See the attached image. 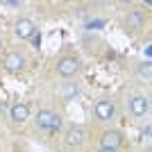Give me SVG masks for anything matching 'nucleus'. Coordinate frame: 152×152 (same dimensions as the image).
I'll return each mask as SVG.
<instances>
[{"label":"nucleus","instance_id":"nucleus-13","mask_svg":"<svg viewBox=\"0 0 152 152\" xmlns=\"http://www.w3.org/2000/svg\"><path fill=\"white\" fill-rule=\"evenodd\" d=\"M150 134H152V125H150V123H145V127L141 129V139L150 141Z\"/></svg>","mask_w":152,"mask_h":152},{"label":"nucleus","instance_id":"nucleus-1","mask_svg":"<svg viewBox=\"0 0 152 152\" xmlns=\"http://www.w3.org/2000/svg\"><path fill=\"white\" fill-rule=\"evenodd\" d=\"M61 123H64L61 114H59L57 109H52V107L39 109L37 116H34V125H37L39 132H43V134H57L59 127H61Z\"/></svg>","mask_w":152,"mask_h":152},{"label":"nucleus","instance_id":"nucleus-16","mask_svg":"<svg viewBox=\"0 0 152 152\" xmlns=\"http://www.w3.org/2000/svg\"><path fill=\"white\" fill-rule=\"evenodd\" d=\"M0 50H5V37L0 34Z\"/></svg>","mask_w":152,"mask_h":152},{"label":"nucleus","instance_id":"nucleus-3","mask_svg":"<svg viewBox=\"0 0 152 152\" xmlns=\"http://www.w3.org/2000/svg\"><path fill=\"white\" fill-rule=\"evenodd\" d=\"M93 116H95V121H100V123H111L116 118V102L109 95H100L93 102Z\"/></svg>","mask_w":152,"mask_h":152},{"label":"nucleus","instance_id":"nucleus-14","mask_svg":"<svg viewBox=\"0 0 152 152\" xmlns=\"http://www.w3.org/2000/svg\"><path fill=\"white\" fill-rule=\"evenodd\" d=\"M2 5H7V7H20L23 2H20V0H2Z\"/></svg>","mask_w":152,"mask_h":152},{"label":"nucleus","instance_id":"nucleus-7","mask_svg":"<svg viewBox=\"0 0 152 152\" xmlns=\"http://www.w3.org/2000/svg\"><path fill=\"white\" fill-rule=\"evenodd\" d=\"M12 30H14V34H16V37H18V39H23V41H27V39L37 37L39 27H37V23H34V20H32V18H27V16H18V18L14 20Z\"/></svg>","mask_w":152,"mask_h":152},{"label":"nucleus","instance_id":"nucleus-2","mask_svg":"<svg viewBox=\"0 0 152 152\" xmlns=\"http://www.w3.org/2000/svg\"><path fill=\"white\" fill-rule=\"evenodd\" d=\"M55 68H57V73L64 77V80H73V77L80 75V70H82V61H80V57L73 55V52H64V55H59V57H57Z\"/></svg>","mask_w":152,"mask_h":152},{"label":"nucleus","instance_id":"nucleus-9","mask_svg":"<svg viewBox=\"0 0 152 152\" xmlns=\"http://www.w3.org/2000/svg\"><path fill=\"white\" fill-rule=\"evenodd\" d=\"M30 116H32V111H30V104H27V102H14L12 109H9V121H12L14 125L27 123Z\"/></svg>","mask_w":152,"mask_h":152},{"label":"nucleus","instance_id":"nucleus-11","mask_svg":"<svg viewBox=\"0 0 152 152\" xmlns=\"http://www.w3.org/2000/svg\"><path fill=\"white\" fill-rule=\"evenodd\" d=\"M59 95H61V100H75L77 95H80V86H77V82H61Z\"/></svg>","mask_w":152,"mask_h":152},{"label":"nucleus","instance_id":"nucleus-8","mask_svg":"<svg viewBox=\"0 0 152 152\" xmlns=\"http://www.w3.org/2000/svg\"><path fill=\"white\" fill-rule=\"evenodd\" d=\"M100 148H109V150H121L123 143H125V132L123 129H116V127H111V129H104V132L100 134Z\"/></svg>","mask_w":152,"mask_h":152},{"label":"nucleus","instance_id":"nucleus-5","mask_svg":"<svg viewBox=\"0 0 152 152\" xmlns=\"http://www.w3.org/2000/svg\"><path fill=\"white\" fill-rule=\"evenodd\" d=\"M127 109L134 118H148L150 116V98L145 93H132L127 100Z\"/></svg>","mask_w":152,"mask_h":152},{"label":"nucleus","instance_id":"nucleus-15","mask_svg":"<svg viewBox=\"0 0 152 152\" xmlns=\"http://www.w3.org/2000/svg\"><path fill=\"white\" fill-rule=\"evenodd\" d=\"M95 152H118V150H109V148H98Z\"/></svg>","mask_w":152,"mask_h":152},{"label":"nucleus","instance_id":"nucleus-12","mask_svg":"<svg viewBox=\"0 0 152 152\" xmlns=\"http://www.w3.org/2000/svg\"><path fill=\"white\" fill-rule=\"evenodd\" d=\"M136 77L143 80V82H150L152 80V61H141L136 66Z\"/></svg>","mask_w":152,"mask_h":152},{"label":"nucleus","instance_id":"nucleus-10","mask_svg":"<svg viewBox=\"0 0 152 152\" xmlns=\"http://www.w3.org/2000/svg\"><path fill=\"white\" fill-rule=\"evenodd\" d=\"M66 145L68 148H82L84 143H86V129H84L82 125H73L66 132Z\"/></svg>","mask_w":152,"mask_h":152},{"label":"nucleus","instance_id":"nucleus-4","mask_svg":"<svg viewBox=\"0 0 152 152\" xmlns=\"http://www.w3.org/2000/svg\"><path fill=\"white\" fill-rule=\"evenodd\" d=\"M2 68L9 73V75H20L23 70L27 68V57L20 50H9L2 55Z\"/></svg>","mask_w":152,"mask_h":152},{"label":"nucleus","instance_id":"nucleus-6","mask_svg":"<svg viewBox=\"0 0 152 152\" xmlns=\"http://www.w3.org/2000/svg\"><path fill=\"white\" fill-rule=\"evenodd\" d=\"M145 23H148V14L143 12V9H139V7L129 9V12L125 14V18H123V27H125L127 32H139V30H143Z\"/></svg>","mask_w":152,"mask_h":152}]
</instances>
